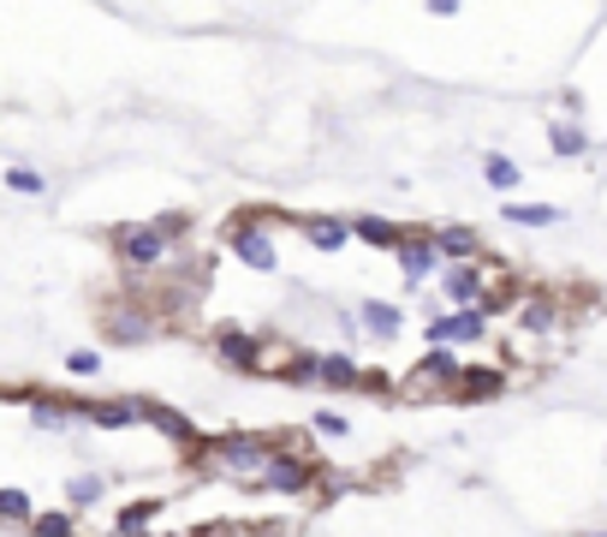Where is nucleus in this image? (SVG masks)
<instances>
[{"mask_svg":"<svg viewBox=\"0 0 607 537\" xmlns=\"http://www.w3.org/2000/svg\"><path fill=\"white\" fill-rule=\"evenodd\" d=\"M274 448H280V437H269V430H215V437H203V448L191 460H203L220 477H250L257 484L262 466L274 460Z\"/></svg>","mask_w":607,"mask_h":537,"instance_id":"f257e3e1","label":"nucleus"},{"mask_svg":"<svg viewBox=\"0 0 607 537\" xmlns=\"http://www.w3.org/2000/svg\"><path fill=\"white\" fill-rule=\"evenodd\" d=\"M257 484H262V490H274V496H304V490H316V484H322V460L310 454L299 437H280L274 460L262 466Z\"/></svg>","mask_w":607,"mask_h":537,"instance_id":"f03ea898","label":"nucleus"},{"mask_svg":"<svg viewBox=\"0 0 607 537\" xmlns=\"http://www.w3.org/2000/svg\"><path fill=\"white\" fill-rule=\"evenodd\" d=\"M269 222H274V210H245V215H232V222H227V234H220V239H227V251L239 257L245 269H257V275H274V269H280L274 239L262 234Z\"/></svg>","mask_w":607,"mask_h":537,"instance_id":"7ed1b4c3","label":"nucleus"},{"mask_svg":"<svg viewBox=\"0 0 607 537\" xmlns=\"http://www.w3.org/2000/svg\"><path fill=\"white\" fill-rule=\"evenodd\" d=\"M108 245H113V257H120V269L126 275H150V269H161L167 264V234H161L155 222H120L108 234Z\"/></svg>","mask_w":607,"mask_h":537,"instance_id":"20e7f679","label":"nucleus"},{"mask_svg":"<svg viewBox=\"0 0 607 537\" xmlns=\"http://www.w3.org/2000/svg\"><path fill=\"white\" fill-rule=\"evenodd\" d=\"M101 329H108L113 346H143L161 335V311L143 299H113V304H101Z\"/></svg>","mask_w":607,"mask_h":537,"instance_id":"39448f33","label":"nucleus"},{"mask_svg":"<svg viewBox=\"0 0 607 537\" xmlns=\"http://www.w3.org/2000/svg\"><path fill=\"white\" fill-rule=\"evenodd\" d=\"M262 329H239V323H220L209 329V346H215V358L227 370H239V376H262Z\"/></svg>","mask_w":607,"mask_h":537,"instance_id":"423d86ee","label":"nucleus"},{"mask_svg":"<svg viewBox=\"0 0 607 537\" xmlns=\"http://www.w3.org/2000/svg\"><path fill=\"white\" fill-rule=\"evenodd\" d=\"M399 275H405V287L411 293H423L429 281H441V251H435V239H429V227H405V239H399Z\"/></svg>","mask_w":607,"mask_h":537,"instance_id":"0eeeda50","label":"nucleus"},{"mask_svg":"<svg viewBox=\"0 0 607 537\" xmlns=\"http://www.w3.org/2000/svg\"><path fill=\"white\" fill-rule=\"evenodd\" d=\"M138 400V425H150V430H161L173 448H185V454H197L203 448V430L191 425V418L180 412V406H167V400H150V395H131Z\"/></svg>","mask_w":607,"mask_h":537,"instance_id":"6e6552de","label":"nucleus"},{"mask_svg":"<svg viewBox=\"0 0 607 537\" xmlns=\"http://www.w3.org/2000/svg\"><path fill=\"white\" fill-rule=\"evenodd\" d=\"M441 293H447L453 311H477L488 293V264H453L441 269Z\"/></svg>","mask_w":607,"mask_h":537,"instance_id":"1a4fd4ad","label":"nucleus"},{"mask_svg":"<svg viewBox=\"0 0 607 537\" xmlns=\"http://www.w3.org/2000/svg\"><path fill=\"white\" fill-rule=\"evenodd\" d=\"M500 395H507V370L500 365H465L447 400L453 406H483V400H500Z\"/></svg>","mask_w":607,"mask_h":537,"instance_id":"9d476101","label":"nucleus"},{"mask_svg":"<svg viewBox=\"0 0 607 537\" xmlns=\"http://www.w3.org/2000/svg\"><path fill=\"white\" fill-rule=\"evenodd\" d=\"M512 323L524 329V335H554V329H560V293H548V287L524 293L512 304Z\"/></svg>","mask_w":607,"mask_h":537,"instance_id":"9b49d317","label":"nucleus"},{"mask_svg":"<svg viewBox=\"0 0 607 537\" xmlns=\"http://www.w3.org/2000/svg\"><path fill=\"white\" fill-rule=\"evenodd\" d=\"M429 239H435V251H441V264H483L488 257V245L477 227H429Z\"/></svg>","mask_w":607,"mask_h":537,"instance_id":"f8f14e48","label":"nucleus"},{"mask_svg":"<svg viewBox=\"0 0 607 537\" xmlns=\"http://www.w3.org/2000/svg\"><path fill=\"white\" fill-rule=\"evenodd\" d=\"M31 425L36 430H66L72 418H84V400L78 395H42V388H31Z\"/></svg>","mask_w":607,"mask_h":537,"instance_id":"ddd939ff","label":"nucleus"},{"mask_svg":"<svg viewBox=\"0 0 607 537\" xmlns=\"http://www.w3.org/2000/svg\"><path fill=\"white\" fill-rule=\"evenodd\" d=\"M292 227H299L316 251H346V245H351V222H346V215H292Z\"/></svg>","mask_w":607,"mask_h":537,"instance_id":"4468645a","label":"nucleus"},{"mask_svg":"<svg viewBox=\"0 0 607 537\" xmlns=\"http://www.w3.org/2000/svg\"><path fill=\"white\" fill-rule=\"evenodd\" d=\"M358 329H364V335H376V341H393L399 329H405V304H393V299H364V304H358Z\"/></svg>","mask_w":607,"mask_h":537,"instance_id":"2eb2a0df","label":"nucleus"},{"mask_svg":"<svg viewBox=\"0 0 607 537\" xmlns=\"http://www.w3.org/2000/svg\"><path fill=\"white\" fill-rule=\"evenodd\" d=\"M84 425L96 430H131L138 425V400L120 395V400H84Z\"/></svg>","mask_w":607,"mask_h":537,"instance_id":"dca6fc26","label":"nucleus"},{"mask_svg":"<svg viewBox=\"0 0 607 537\" xmlns=\"http://www.w3.org/2000/svg\"><path fill=\"white\" fill-rule=\"evenodd\" d=\"M358 383H364V365L351 353H322V388L328 395H358Z\"/></svg>","mask_w":607,"mask_h":537,"instance_id":"f3484780","label":"nucleus"},{"mask_svg":"<svg viewBox=\"0 0 607 537\" xmlns=\"http://www.w3.org/2000/svg\"><path fill=\"white\" fill-rule=\"evenodd\" d=\"M351 239L376 245V251H399L405 227H399V222H388V215H351Z\"/></svg>","mask_w":607,"mask_h":537,"instance_id":"a211bd4d","label":"nucleus"},{"mask_svg":"<svg viewBox=\"0 0 607 537\" xmlns=\"http://www.w3.org/2000/svg\"><path fill=\"white\" fill-rule=\"evenodd\" d=\"M274 383H286V388H322V353H292L286 370H280Z\"/></svg>","mask_w":607,"mask_h":537,"instance_id":"6ab92c4d","label":"nucleus"},{"mask_svg":"<svg viewBox=\"0 0 607 537\" xmlns=\"http://www.w3.org/2000/svg\"><path fill=\"white\" fill-rule=\"evenodd\" d=\"M447 346H470V341H483L488 335V316H483V304L477 311H447Z\"/></svg>","mask_w":607,"mask_h":537,"instance_id":"aec40b11","label":"nucleus"},{"mask_svg":"<svg viewBox=\"0 0 607 537\" xmlns=\"http://www.w3.org/2000/svg\"><path fill=\"white\" fill-rule=\"evenodd\" d=\"M548 150H554V155H584L589 150V132L577 120H554V126H548Z\"/></svg>","mask_w":607,"mask_h":537,"instance_id":"412c9836","label":"nucleus"},{"mask_svg":"<svg viewBox=\"0 0 607 537\" xmlns=\"http://www.w3.org/2000/svg\"><path fill=\"white\" fill-rule=\"evenodd\" d=\"M507 222L512 227H554V222H566V210H554V203H507Z\"/></svg>","mask_w":607,"mask_h":537,"instance_id":"4be33fe9","label":"nucleus"},{"mask_svg":"<svg viewBox=\"0 0 607 537\" xmlns=\"http://www.w3.org/2000/svg\"><path fill=\"white\" fill-rule=\"evenodd\" d=\"M483 180L495 185V192H518V180H524V173H518V162H512V155L488 150V155H483Z\"/></svg>","mask_w":607,"mask_h":537,"instance_id":"5701e85b","label":"nucleus"},{"mask_svg":"<svg viewBox=\"0 0 607 537\" xmlns=\"http://www.w3.org/2000/svg\"><path fill=\"white\" fill-rule=\"evenodd\" d=\"M101 490H108L101 477L72 472V477H66V507H72V514H84V507H96V502H101Z\"/></svg>","mask_w":607,"mask_h":537,"instance_id":"b1692460","label":"nucleus"},{"mask_svg":"<svg viewBox=\"0 0 607 537\" xmlns=\"http://www.w3.org/2000/svg\"><path fill=\"white\" fill-rule=\"evenodd\" d=\"M31 537H78V514L72 507H48L31 519Z\"/></svg>","mask_w":607,"mask_h":537,"instance_id":"393cba45","label":"nucleus"},{"mask_svg":"<svg viewBox=\"0 0 607 537\" xmlns=\"http://www.w3.org/2000/svg\"><path fill=\"white\" fill-rule=\"evenodd\" d=\"M31 519H36V502L24 496V490H0V526H24V531H31Z\"/></svg>","mask_w":607,"mask_h":537,"instance_id":"a878e982","label":"nucleus"},{"mask_svg":"<svg viewBox=\"0 0 607 537\" xmlns=\"http://www.w3.org/2000/svg\"><path fill=\"white\" fill-rule=\"evenodd\" d=\"M161 514V502H131L120 514V526H113V537H150V519Z\"/></svg>","mask_w":607,"mask_h":537,"instance_id":"bb28decb","label":"nucleus"},{"mask_svg":"<svg viewBox=\"0 0 607 537\" xmlns=\"http://www.w3.org/2000/svg\"><path fill=\"white\" fill-rule=\"evenodd\" d=\"M310 430H316L322 442H346V437H351V418L339 412V406H322V412L310 418Z\"/></svg>","mask_w":607,"mask_h":537,"instance_id":"cd10ccee","label":"nucleus"},{"mask_svg":"<svg viewBox=\"0 0 607 537\" xmlns=\"http://www.w3.org/2000/svg\"><path fill=\"white\" fill-rule=\"evenodd\" d=\"M7 185H12V192H19V197H42V192H48V180H42V173L36 168H7Z\"/></svg>","mask_w":607,"mask_h":537,"instance_id":"c85d7f7f","label":"nucleus"},{"mask_svg":"<svg viewBox=\"0 0 607 537\" xmlns=\"http://www.w3.org/2000/svg\"><path fill=\"white\" fill-rule=\"evenodd\" d=\"M66 370H78V376H101V353H96V346H78V353H66Z\"/></svg>","mask_w":607,"mask_h":537,"instance_id":"c756f323","label":"nucleus"},{"mask_svg":"<svg viewBox=\"0 0 607 537\" xmlns=\"http://www.w3.org/2000/svg\"><path fill=\"white\" fill-rule=\"evenodd\" d=\"M358 395H369V400H393V383H388V370H364Z\"/></svg>","mask_w":607,"mask_h":537,"instance_id":"7c9ffc66","label":"nucleus"},{"mask_svg":"<svg viewBox=\"0 0 607 537\" xmlns=\"http://www.w3.org/2000/svg\"><path fill=\"white\" fill-rule=\"evenodd\" d=\"M155 227L167 234V245H180V239H185V227H191V215H185V210H167V215H155Z\"/></svg>","mask_w":607,"mask_h":537,"instance_id":"2f4dec72","label":"nucleus"},{"mask_svg":"<svg viewBox=\"0 0 607 537\" xmlns=\"http://www.w3.org/2000/svg\"><path fill=\"white\" fill-rule=\"evenodd\" d=\"M577 537H607V531H577Z\"/></svg>","mask_w":607,"mask_h":537,"instance_id":"473e14b6","label":"nucleus"}]
</instances>
